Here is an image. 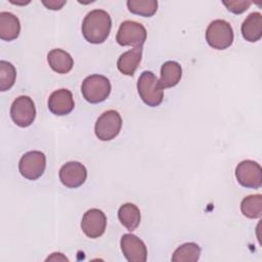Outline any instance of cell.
Here are the masks:
<instances>
[{
    "instance_id": "9a60e30c",
    "label": "cell",
    "mask_w": 262,
    "mask_h": 262,
    "mask_svg": "<svg viewBox=\"0 0 262 262\" xmlns=\"http://www.w3.org/2000/svg\"><path fill=\"white\" fill-rule=\"evenodd\" d=\"M142 57V47H135L120 55L117 61L118 70L126 76H133Z\"/></svg>"
},
{
    "instance_id": "e0dca14e",
    "label": "cell",
    "mask_w": 262,
    "mask_h": 262,
    "mask_svg": "<svg viewBox=\"0 0 262 262\" xmlns=\"http://www.w3.org/2000/svg\"><path fill=\"white\" fill-rule=\"evenodd\" d=\"M20 33V23L17 16L11 12H0V38L4 41H12Z\"/></svg>"
},
{
    "instance_id": "5bb4252c",
    "label": "cell",
    "mask_w": 262,
    "mask_h": 262,
    "mask_svg": "<svg viewBox=\"0 0 262 262\" xmlns=\"http://www.w3.org/2000/svg\"><path fill=\"white\" fill-rule=\"evenodd\" d=\"M242 35L248 42H257L262 37V14L260 12L250 13L241 27Z\"/></svg>"
},
{
    "instance_id": "2e32d148",
    "label": "cell",
    "mask_w": 262,
    "mask_h": 262,
    "mask_svg": "<svg viewBox=\"0 0 262 262\" xmlns=\"http://www.w3.org/2000/svg\"><path fill=\"white\" fill-rule=\"evenodd\" d=\"M47 61L49 67L57 74H68L74 66V59L71 54L59 48L48 52Z\"/></svg>"
},
{
    "instance_id": "cb8c5ba5",
    "label": "cell",
    "mask_w": 262,
    "mask_h": 262,
    "mask_svg": "<svg viewBox=\"0 0 262 262\" xmlns=\"http://www.w3.org/2000/svg\"><path fill=\"white\" fill-rule=\"evenodd\" d=\"M223 4L226 6L228 11L234 14H241L250 7L252 2L246 1V0H235V1H223Z\"/></svg>"
},
{
    "instance_id": "7402d4cb",
    "label": "cell",
    "mask_w": 262,
    "mask_h": 262,
    "mask_svg": "<svg viewBox=\"0 0 262 262\" xmlns=\"http://www.w3.org/2000/svg\"><path fill=\"white\" fill-rule=\"evenodd\" d=\"M127 7L131 13L144 17L152 16L158 10L157 0H128Z\"/></svg>"
},
{
    "instance_id": "603a6c76",
    "label": "cell",
    "mask_w": 262,
    "mask_h": 262,
    "mask_svg": "<svg viewBox=\"0 0 262 262\" xmlns=\"http://www.w3.org/2000/svg\"><path fill=\"white\" fill-rule=\"evenodd\" d=\"M16 71L11 62L0 60V90H9L15 82Z\"/></svg>"
},
{
    "instance_id": "7c38bea8",
    "label": "cell",
    "mask_w": 262,
    "mask_h": 262,
    "mask_svg": "<svg viewBox=\"0 0 262 262\" xmlns=\"http://www.w3.org/2000/svg\"><path fill=\"white\" fill-rule=\"evenodd\" d=\"M86 178L87 169L80 162H68L59 169V179L61 183L69 188H77L81 186Z\"/></svg>"
},
{
    "instance_id": "30bf717a",
    "label": "cell",
    "mask_w": 262,
    "mask_h": 262,
    "mask_svg": "<svg viewBox=\"0 0 262 262\" xmlns=\"http://www.w3.org/2000/svg\"><path fill=\"white\" fill-rule=\"evenodd\" d=\"M83 232L90 238L101 236L106 228V216L99 209H90L83 215L81 221Z\"/></svg>"
},
{
    "instance_id": "44dd1931",
    "label": "cell",
    "mask_w": 262,
    "mask_h": 262,
    "mask_svg": "<svg viewBox=\"0 0 262 262\" xmlns=\"http://www.w3.org/2000/svg\"><path fill=\"white\" fill-rule=\"evenodd\" d=\"M241 211L244 216L250 219L259 218L262 215V195L251 194L241 203Z\"/></svg>"
},
{
    "instance_id": "52a82bcc",
    "label": "cell",
    "mask_w": 262,
    "mask_h": 262,
    "mask_svg": "<svg viewBox=\"0 0 262 262\" xmlns=\"http://www.w3.org/2000/svg\"><path fill=\"white\" fill-rule=\"evenodd\" d=\"M46 168V157L40 150H31L21 156L18 170L23 177L36 180L42 176Z\"/></svg>"
},
{
    "instance_id": "8fae6325",
    "label": "cell",
    "mask_w": 262,
    "mask_h": 262,
    "mask_svg": "<svg viewBox=\"0 0 262 262\" xmlns=\"http://www.w3.org/2000/svg\"><path fill=\"white\" fill-rule=\"evenodd\" d=\"M124 257L129 262H144L147 258V249L142 239L132 233L123 234L120 241Z\"/></svg>"
},
{
    "instance_id": "ffe728a7",
    "label": "cell",
    "mask_w": 262,
    "mask_h": 262,
    "mask_svg": "<svg viewBox=\"0 0 262 262\" xmlns=\"http://www.w3.org/2000/svg\"><path fill=\"white\" fill-rule=\"evenodd\" d=\"M201 248L195 243H185L178 247L173 255V262H195L200 259Z\"/></svg>"
},
{
    "instance_id": "6da1fadb",
    "label": "cell",
    "mask_w": 262,
    "mask_h": 262,
    "mask_svg": "<svg viewBox=\"0 0 262 262\" xmlns=\"http://www.w3.org/2000/svg\"><path fill=\"white\" fill-rule=\"evenodd\" d=\"M112 18L102 9H93L86 14L82 23V34L91 44H101L110 36Z\"/></svg>"
},
{
    "instance_id": "8992f818",
    "label": "cell",
    "mask_w": 262,
    "mask_h": 262,
    "mask_svg": "<svg viewBox=\"0 0 262 262\" xmlns=\"http://www.w3.org/2000/svg\"><path fill=\"white\" fill-rule=\"evenodd\" d=\"M116 40L121 46L142 47L146 40V30L137 21L125 20L119 27Z\"/></svg>"
},
{
    "instance_id": "ba28073f",
    "label": "cell",
    "mask_w": 262,
    "mask_h": 262,
    "mask_svg": "<svg viewBox=\"0 0 262 262\" xmlns=\"http://www.w3.org/2000/svg\"><path fill=\"white\" fill-rule=\"evenodd\" d=\"M10 117L18 127L26 128L32 125L36 118V107L33 99L27 95L16 97L10 107Z\"/></svg>"
},
{
    "instance_id": "d4e9b609",
    "label": "cell",
    "mask_w": 262,
    "mask_h": 262,
    "mask_svg": "<svg viewBox=\"0 0 262 262\" xmlns=\"http://www.w3.org/2000/svg\"><path fill=\"white\" fill-rule=\"evenodd\" d=\"M42 3L51 10H58L60 9L66 3L67 1H56V0H49V1H42Z\"/></svg>"
},
{
    "instance_id": "5b68a950",
    "label": "cell",
    "mask_w": 262,
    "mask_h": 262,
    "mask_svg": "<svg viewBox=\"0 0 262 262\" xmlns=\"http://www.w3.org/2000/svg\"><path fill=\"white\" fill-rule=\"evenodd\" d=\"M122 128V118L115 110H108L102 113L97 119L94 132L101 141H110L117 137Z\"/></svg>"
},
{
    "instance_id": "277c9868",
    "label": "cell",
    "mask_w": 262,
    "mask_h": 262,
    "mask_svg": "<svg viewBox=\"0 0 262 262\" xmlns=\"http://www.w3.org/2000/svg\"><path fill=\"white\" fill-rule=\"evenodd\" d=\"M206 41L214 49L224 50L233 42V30L224 19H215L210 23L206 31Z\"/></svg>"
},
{
    "instance_id": "9c48e42d",
    "label": "cell",
    "mask_w": 262,
    "mask_h": 262,
    "mask_svg": "<svg viewBox=\"0 0 262 262\" xmlns=\"http://www.w3.org/2000/svg\"><path fill=\"white\" fill-rule=\"evenodd\" d=\"M235 178L242 186L258 189L262 185L261 166L252 160L242 161L235 168Z\"/></svg>"
},
{
    "instance_id": "7a4b0ae2",
    "label": "cell",
    "mask_w": 262,
    "mask_h": 262,
    "mask_svg": "<svg viewBox=\"0 0 262 262\" xmlns=\"http://www.w3.org/2000/svg\"><path fill=\"white\" fill-rule=\"evenodd\" d=\"M137 91L142 101L148 106H158L164 99V89L160 80L150 71H144L139 76Z\"/></svg>"
},
{
    "instance_id": "3957f363",
    "label": "cell",
    "mask_w": 262,
    "mask_h": 262,
    "mask_svg": "<svg viewBox=\"0 0 262 262\" xmlns=\"http://www.w3.org/2000/svg\"><path fill=\"white\" fill-rule=\"evenodd\" d=\"M112 90L110 80L98 74L86 77L81 86V92L86 101L90 103H99L104 101Z\"/></svg>"
},
{
    "instance_id": "ac0fdd59",
    "label": "cell",
    "mask_w": 262,
    "mask_h": 262,
    "mask_svg": "<svg viewBox=\"0 0 262 262\" xmlns=\"http://www.w3.org/2000/svg\"><path fill=\"white\" fill-rule=\"evenodd\" d=\"M182 77L181 66L174 60H168L162 64L160 83L164 88L176 86Z\"/></svg>"
},
{
    "instance_id": "d6986e66",
    "label": "cell",
    "mask_w": 262,
    "mask_h": 262,
    "mask_svg": "<svg viewBox=\"0 0 262 262\" xmlns=\"http://www.w3.org/2000/svg\"><path fill=\"white\" fill-rule=\"evenodd\" d=\"M118 217L121 224L129 231L135 230L140 223V211L138 207L132 203L122 205L118 211Z\"/></svg>"
},
{
    "instance_id": "4fadbf2b",
    "label": "cell",
    "mask_w": 262,
    "mask_h": 262,
    "mask_svg": "<svg viewBox=\"0 0 262 262\" xmlns=\"http://www.w3.org/2000/svg\"><path fill=\"white\" fill-rule=\"evenodd\" d=\"M47 104L49 111L56 116L69 115L75 107L72 92L64 88L53 91L48 98Z\"/></svg>"
}]
</instances>
